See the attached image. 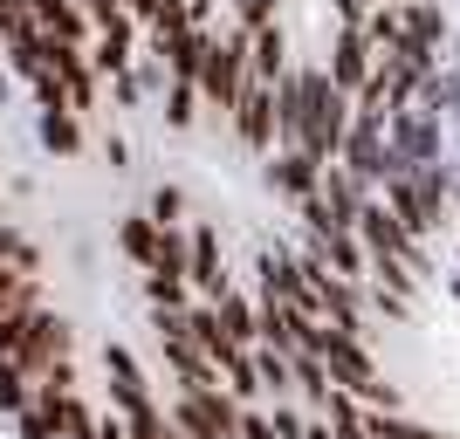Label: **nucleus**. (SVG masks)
<instances>
[{"label": "nucleus", "mask_w": 460, "mask_h": 439, "mask_svg": "<svg viewBox=\"0 0 460 439\" xmlns=\"http://www.w3.org/2000/svg\"><path fill=\"white\" fill-rule=\"evenodd\" d=\"M241 90H248V35L241 28H213L207 56H199V110L213 124H227Z\"/></svg>", "instance_id": "obj_1"}, {"label": "nucleus", "mask_w": 460, "mask_h": 439, "mask_svg": "<svg viewBox=\"0 0 460 439\" xmlns=\"http://www.w3.org/2000/svg\"><path fill=\"white\" fill-rule=\"evenodd\" d=\"M344 131H350V96L337 90V83L323 76V62H316V69H309V110H303V145H296V152H309L316 165H337Z\"/></svg>", "instance_id": "obj_2"}, {"label": "nucleus", "mask_w": 460, "mask_h": 439, "mask_svg": "<svg viewBox=\"0 0 460 439\" xmlns=\"http://www.w3.org/2000/svg\"><path fill=\"white\" fill-rule=\"evenodd\" d=\"M172 433L179 439H234V419H241V405H234L227 384H213V391H172Z\"/></svg>", "instance_id": "obj_3"}, {"label": "nucleus", "mask_w": 460, "mask_h": 439, "mask_svg": "<svg viewBox=\"0 0 460 439\" xmlns=\"http://www.w3.org/2000/svg\"><path fill=\"white\" fill-rule=\"evenodd\" d=\"M186 288H192V303H220L227 295V268H220L213 220H186Z\"/></svg>", "instance_id": "obj_4"}, {"label": "nucleus", "mask_w": 460, "mask_h": 439, "mask_svg": "<svg viewBox=\"0 0 460 439\" xmlns=\"http://www.w3.org/2000/svg\"><path fill=\"white\" fill-rule=\"evenodd\" d=\"M69 344H76V337H69V323H62L56 309H35V316H28V329H21L14 364L28 371V378H41L49 364H62V357H69Z\"/></svg>", "instance_id": "obj_5"}, {"label": "nucleus", "mask_w": 460, "mask_h": 439, "mask_svg": "<svg viewBox=\"0 0 460 439\" xmlns=\"http://www.w3.org/2000/svg\"><path fill=\"white\" fill-rule=\"evenodd\" d=\"M371 69H378V56H371L365 28H330V56H323V76L337 83L344 96H358L371 83Z\"/></svg>", "instance_id": "obj_6"}, {"label": "nucleus", "mask_w": 460, "mask_h": 439, "mask_svg": "<svg viewBox=\"0 0 460 439\" xmlns=\"http://www.w3.org/2000/svg\"><path fill=\"white\" fill-rule=\"evenodd\" d=\"M103 378H111V412L117 419H137V412H152V378L137 371V357L124 344H103Z\"/></svg>", "instance_id": "obj_7"}, {"label": "nucleus", "mask_w": 460, "mask_h": 439, "mask_svg": "<svg viewBox=\"0 0 460 439\" xmlns=\"http://www.w3.org/2000/svg\"><path fill=\"white\" fill-rule=\"evenodd\" d=\"M234 137H241V152H275V90H261V83H248L241 90V103H234Z\"/></svg>", "instance_id": "obj_8"}, {"label": "nucleus", "mask_w": 460, "mask_h": 439, "mask_svg": "<svg viewBox=\"0 0 460 439\" xmlns=\"http://www.w3.org/2000/svg\"><path fill=\"white\" fill-rule=\"evenodd\" d=\"M282 76H288V35H282V21H275V28H254L248 35V83L275 90Z\"/></svg>", "instance_id": "obj_9"}, {"label": "nucleus", "mask_w": 460, "mask_h": 439, "mask_svg": "<svg viewBox=\"0 0 460 439\" xmlns=\"http://www.w3.org/2000/svg\"><path fill=\"white\" fill-rule=\"evenodd\" d=\"M269 158H275V165H269V186L282 192V199H296V206L323 186V165H316L309 152H269Z\"/></svg>", "instance_id": "obj_10"}, {"label": "nucleus", "mask_w": 460, "mask_h": 439, "mask_svg": "<svg viewBox=\"0 0 460 439\" xmlns=\"http://www.w3.org/2000/svg\"><path fill=\"white\" fill-rule=\"evenodd\" d=\"M399 14H405V41H412V48H426V56H440V48H447L454 28H447L440 0H412V7H399Z\"/></svg>", "instance_id": "obj_11"}, {"label": "nucleus", "mask_w": 460, "mask_h": 439, "mask_svg": "<svg viewBox=\"0 0 460 439\" xmlns=\"http://www.w3.org/2000/svg\"><path fill=\"white\" fill-rule=\"evenodd\" d=\"M288 384H296V399H303V412H323V399L337 391L316 350H296V357H288Z\"/></svg>", "instance_id": "obj_12"}, {"label": "nucleus", "mask_w": 460, "mask_h": 439, "mask_svg": "<svg viewBox=\"0 0 460 439\" xmlns=\"http://www.w3.org/2000/svg\"><path fill=\"white\" fill-rule=\"evenodd\" d=\"M117 254L152 275V261H158V227L145 220V213H124V220H117Z\"/></svg>", "instance_id": "obj_13"}, {"label": "nucleus", "mask_w": 460, "mask_h": 439, "mask_svg": "<svg viewBox=\"0 0 460 439\" xmlns=\"http://www.w3.org/2000/svg\"><path fill=\"white\" fill-rule=\"evenodd\" d=\"M35 28H41L49 41H76V48H90V35H96V28H90V14H83L76 0H56V7H41V14H35Z\"/></svg>", "instance_id": "obj_14"}, {"label": "nucleus", "mask_w": 460, "mask_h": 439, "mask_svg": "<svg viewBox=\"0 0 460 439\" xmlns=\"http://www.w3.org/2000/svg\"><path fill=\"white\" fill-rule=\"evenodd\" d=\"M35 137H41L56 158H76V152H83V117H76V110H41V117H35Z\"/></svg>", "instance_id": "obj_15"}, {"label": "nucleus", "mask_w": 460, "mask_h": 439, "mask_svg": "<svg viewBox=\"0 0 460 439\" xmlns=\"http://www.w3.org/2000/svg\"><path fill=\"white\" fill-rule=\"evenodd\" d=\"M365 41H371V56H392L405 41V14H399V0H371V14H365Z\"/></svg>", "instance_id": "obj_16"}, {"label": "nucleus", "mask_w": 460, "mask_h": 439, "mask_svg": "<svg viewBox=\"0 0 460 439\" xmlns=\"http://www.w3.org/2000/svg\"><path fill=\"white\" fill-rule=\"evenodd\" d=\"M213 309H220V329H227V344H234V350H254V303H248V295H234V288H227V295H220Z\"/></svg>", "instance_id": "obj_17"}, {"label": "nucleus", "mask_w": 460, "mask_h": 439, "mask_svg": "<svg viewBox=\"0 0 460 439\" xmlns=\"http://www.w3.org/2000/svg\"><path fill=\"white\" fill-rule=\"evenodd\" d=\"M28 405H35V378H28L14 357H0V419H14Z\"/></svg>", "instance_id": "obj_18"}, {"label": "nucleus", "mask_w": 460, "mask_h": 439, "mask_svg": "<svg viewBox=\"0 0 460 439\" xmlns=\"http://www.w3.org/2000/svg\"><path fill=\"white\" fill-rule=\"evenodd\" d=\"M158 103H165V124H172V131H192V124H199V83H165Z\"/></svg>", "instance_id": "obj_19"}, {"label": "nucleus", "mask_w": 460, "mask_h": 439, "mask_svg": "<svg viewBox=\"0 0 460 439\" xmlns=\"http://www.w3.org/2000/svg\"><path fill=\"white\" fill-rule=\"evenodd\" d=\"M145 220L152 227H186V186H152V199H145Z\"/></svg>", "instance_id": "obj_20"}, {"label": "nucleus", "mask_w": 460, "mask_h": 439, "mask_svg": "<svg viewBox=\"0 0 460 439\" xmlns=\"http://www.w3.org/2000/svg\"><path fill=\"white\" fill-rule=\"evenodd\" d=\"M365 433L371 439H447V433H433V426L405 419V412H365Z\"/></svg>", "instance_id": "obj_21"}, {"label": "nucleus", "mask_w": 460, "mask_h": 439, "mask_svg": "<svg viewBox=\"0 0 460 439\" xmlns=\"http://www.w3.org/2000/svg\"><path fill=\"white\" fill-rule=\"evenodd\" d=\"M254 371H261V405L296 399V384H288V357H275V350H261V344H254Z\"/></svg>", "instance_id": "obj_22"}, {"label": "nucleus", "mask_w": 460, "mask_h": 439, "mask_svg": "<svg viewBox=\"0 0 460 439\" xmlns=\"http://www.w3.org/2000/svg\"><path fill=\"white\" fill-rule=\"evenodd\" d=\"M282 21V0H227V28L254 35V28H275Z\"/></svg>", "instance_id": "obj_23"}, {"label": "nucleus", "mask_w": 460, "mask_h": 439, "mask_svg": "<svg viewBox=\"0 0 460 439\" xmlns=\"http://www.w3.org/2000/svg\"><path fill=\"white\" fill-rule=\"evenodd\" d=\"M145 303H152L158 316H179V309L192 303V288L179 282V275H145Z\"/></svg>", "instance_id": "obj_24"}, {"label": "nucleus", "mask_w": 460, "mask_h": 439, "mask_svg": "<svg viewBox=\"0 0 460 439\" xmlns=\"http://www.w3.org/2000/svg\"><path fill=\"white\" fill-rule=\"evenodd\" d=\"M14 433L21 439H62V426H56V405H28V412H14Z\"/></svg>", "instance_id": "obj_25"}, {"label": "nucleus", "mask_w": 460, "mask_h": 439, "mask_svg": "<svg viewBox=\"0 0 460 439\" xmlns=\"http://www.w3.org/2000/svg\"><path fill=\"white\" fill-rule=\"evenodd\" d=\"M269 419H275V439H303V426H309V412L296 399H275L269 405Z\"/></svg>", "instance_id": "obj_26"}, {"label": "nucleus", "mask_w": 460, "mask_h": 439, "mask_svg": "<svg viewBox=\"0 0 460 439\" xmlns=\"http://www.w3.org/2000/svg\"><path fill=\"white\" fill-rule=\"evenodd\" d=\"M234 439H275L269 405H241V419H234Z\"/></svg>", "instance_id": "obj_27"}, {"label": "nucleus", "mask_w": 460, "mask_h": 439, "mask_svg": "<svg viewBox=\"0 0 460 439\" xmlns=\"http://www.w3.org/2000/svg\"><path fill=\"white\" fill-rule=\"evenodd\" d=\"M21 329H28V316H21L14 303H0V357H14V350H21Z\"/></svg>", "instance_id": "obj_28"}, {"label": "nucleus", "mask_w": 460, "mask_h": 439, "mask_svg": "<svg viewBox=\"0 0 460 439\" xmlns=\"http://www.w3.org/2000/svg\"><path fill=\"white\" fill-rule=\"evenodd\" d=\"M371 0H337V28H365Z\"/></svg>", "instance_id": "obj_29"}, {"label": "nucleus", "mask_w": 460, "mask_h": 439, "mask_svg": "<svg viewBox=\"0 0 460 439\" xmlns=\"http://www.w3.org/2000/svg\"><path fill=\"white\" fill-rule=\"evenodd\" d=\"M96 439H131V426L117 419V412H103V419H96Z\"/></svg>", "instance_id": "obj_30"}, {"label": "nucleus", "mask_w": 460, "mask_h": 439, "mask_svg": "<svg viewBox=\"0 0 460 439\" xmlns=\"http://www.w3.org/2000/svg\"><path fill=\"white\" fill-rule=\"evenodd\" d=\"M103 152H111V165H117V172H124V165H131V145H124V137H117V131L103 137Z\"/></svg>", "instance_id": "obj_31"}, {"label": "nucleus", "mask_w": 460, "mask_h": 439, "mask_svg": "<svg viewBox=\"0 0 460 439\" xmlns=\"http://www.w3.org/2000/svg\"><path fill=\"white\" fill-rule=\"evenodd\" d=\"M14 288H21V268L0 261V303H14Z\"/></svg>", "instance_id": "obj_32"}, {"label": "nucleus", "mask_w": 460, "mask_h": 439, "mask_svg": "<svg viewBox=\"0 0 460 439\" xmlns=\"http://www.w3.org/2000/svg\"><path fill=\"white\" fill-rule=\"evenodd\" d=\"M303 439H337V433H330V419H316V412H309V426H303Z\"/></svg>", "instance_id": "obj_33"}, {"label": "nucleus", "mask_w": 460, "mask_h": 439, "mask_svg": "<svg viewBox=\"0 0 460 439\" xmlns=\"http://www.w3.org/2000/svg\"><path fill=\"white\" fill-rule=\"evenodd\" d=\"M7 96H14V76H7V62H0V110H7Z\"/></svg>", "instance_id": "obj_34"}, {"label": "nucleus", "mask_w": 460, "mask_h": 439, "mask_svg": "<svg viewBox=\"0 0 460 439\" xmlns=\"http://www.w3.org/2000/svg\"><path fill=\"white\" fill-rule=\"evenodd\" d=\"M399 7H412V0H399Z\"/></svg>", "instance_id": "obj_35"}]
</instances>
